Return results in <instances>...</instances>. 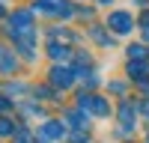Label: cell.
<instances>
[{
  "instance_id": "cell-4",
  "label": "cell",
  "mask_w": 149,
  "mask_h": 143,
  "mask_svg": "<svg viewBox=\"0 0 149 143\" xmlns=\"http://www.w3.org/2000/svg\"><path fill=\"white\" fill-rule=\"evenodd\" d=\"M72 75H74L72 69H54V83H63V87H66V83H72V81H74Z\"/></svg>"
},
{
  "instance_id": "cell-6",
  "label": "cell",
  "mask_w": 149,
  "mask_h": 143,
  "mask_svg": "<svg viewBox=\"0 0 149 143\" xmlns=\"http://www.w3.org/2000/svg\"><path fill=\"white\" fill-rule=\"evenodd\" d=\"M146 54H149L146 45H131V48H128V57H131V60H146Z\"/></svg>"
},
{
  "instance_id": "cell-7",
  "label": "cell",
  "mask_w": 149,
  "mask_h": 143,
  "mask_svg": "<svg viewBox=\"0 0 149 143\" xmlns=\"http://www.w3.org/2000/svg\"><path fill=\"white\" fill-rule=\"evenodd\" d=\"M137 113H140L143 119H149V99H140V101H137Z\"/></svg>"
},
{
  "instance_id": "cell-2",
  "label": "cell",
  "mask_w": 149,
  "mask_h": 143,
  "mask_svg": "<svg viewBox=\"0 0 149 143\" xmlns=\"http://www.w3.org/2000/svg\"><path fill=\"white\" fill-rule=\"evenodd\" d=\"M81 104L86 107V110H90V113H95V116H107L110 113V107H107V101L102 99V95H81Z\"/></svg>"
},
{
  "instance_id": "cell-1",
  "label": "cell",
  "mask_w": 149,
  "mask_h": 143,
  "mask_svg": "<svg viewBox=\"0 0 149 143\" xmlns=\"http://www.w3.org/2000/svg\"><path fill=\"white\" fill-rule=\"evenodd\" d=\"M107 24H110V30L119 33V36H125V33H131V30H134V18L128 15V12H113Z\"/></svg>"
},
{
  "instance_id": "cell-3",
  "label": "cell",
  "mask_w": 149,
  "mask_h": 143,
  "mask_svg": "<svg viewBox=\"0 0 149 143\" xmlns=\"http://www.w3.org/2000/svg\"><path fill=\"white\" fill-rule=\"evenodd\" d=\"M128 72H131L134 81H143V78H149V63H146V60H140V63H137V60H131V63H128Z\"/></svg>"
},
{
  "instance_id": "cell-5",
  "label": "cell",
  "mask_w": 149,
  "mask_h": 143,
  "mask_svg": "<svg viewBox=\"0 0 149 143\" xmlns=\"http://www.w3.org/2000/svg\"><path fill=\"white\" fill-rule=\"evenodd\" d=\"M42 137H48V140H54V137H60L63 134V128L60 125H54V122H48V125H42V131H39Z\"/></svg>"
}]
</instances>
